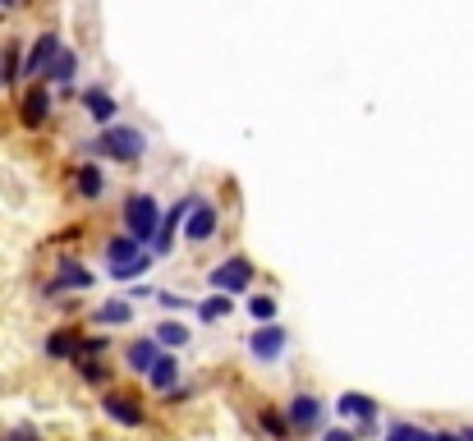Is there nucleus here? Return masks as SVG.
Instances as JSON below:
<instances>
[{
	"mask_svg": "<svg viewBox=\"0 0 473 441\" xmlns=\"http://www.w3.org/2000/svg\"><path fill=\"white\" fill-rule=\"evenodd\" d=\"M97 157H115V162H139L143 157V133L129 124H101L97 142H88Z\"/></svg>",
	"mask_w": 473,
	"mask_h": 441,
	"instance_id": "obj_1",
	"label": "nucleus"
},
{
	"mask_svg": "<svg viewBox=\"0 0 473 441\" xmlns=\"http://www.w3.org/2000/svg\"><path fill=\"white\" fill-rule=\"evenodd\" d=\"M157 220H161V207H157L152 193H129V202H124V235H133L139 244H152Z\"/></svg>",
	"mask_w": 473,
	"mask_h": 441,
	"instance_id": "obj_2",
	"label": "nucleus"
},
{
	"mask_svg": "<svg viewBox=\"0 0 473 441\" xmlns=\"http://www.w3.org/2000/svg\"><path fill=\"white\" fill-rule=\"evenodd\" d=\"M208 280H212V289H221V294H244V289L253 285V262H248V258H226L221 267L208 271Z\"/></svg>",
	"mask_w": 473,
	"mask_h": 441,
	"instance_id": "obj_3",
	"label": "nucleus"
},
{
	"mask_svg": "<svg viewBox=\"0 0 473 441\" xmlns=\"http://www.w3.org/2000/svg\"><path fill=\"white\" fill-rule=\"evenodd\" d=\"M285 345H290V336H285V327H276V322H262V327L248 336V354L262 358V363H276V358L285 354Z\"/></svg>",
	"mask_w": 473,
	"mask_h": 441,
	"instance_id": "obj_4",
	"label": "nucleus"
},
{
	"mask_svg": "<svg viewBox=\"0 0 473 441\" xmlns=\"http://www.w3.org/2000/svg\"><path fill=\"white\" fill-rule=\"evenodd\" d=\"M97 276L79 262V258H60V267H55V280L46 285V294H64V289H88Z\"/></svg>",
	"mask_w": 473,
	"mask_h": 441,
	"instance_id": "obj_5",
	"label": "nucleus"
},
{
	"mask_svg": "<svg viewBox=\"0 0 473 441\" xmlns=\"http://www.w3.org/2000/svg\"><path fill=\"white\" fill-rule=\"evenodd\" d=\"M184 216H188V220H184V235H188L193 244H202V240L217 235V207H212V202H193Z\"/></svg>",
	"mask_w": 473,
	"mask_h": 441,
	"instance_id": "obj_6",
	"label": "nucleus"
},
{
	"mask_svg": "<svg viewBox=\"0 0 473 441\" xmlns=\"http://www.w3.org/2000/svg\"><path fill=\"white\" fill-rule=\"evenodd\" d=\"M285 418H290V432H313L322 423V400L317 396H294Z\"/></svg>",
	"mask_w": 473,
	"mask_h": 441,
	"instance_id": "obj_7",
	"label": "nucleus"
},
{
	"mask_svg": "<svg viewBox=\"0 0 473 441\" xmlns=\"http://www.w3.org/2000/svg\"><path fill=\"white\" fill-rule=\"evenodd\" d=\"M74 74H79V55L70 51V46H55V55L46 60V69H42V79H51V83H74Z\"/></svg>",
	"mask_w": 473,
	"mask_h": 441,
	"instance_id": "obj_8",
	"label": "nucleus"
},
{
	"mask_svg": "<svg viewBox=\"0 0 473 441\" xmlns=\"http://www.w3.org/2000/svg\"><path fill=\"white\" fill-rule=\"evenodd\" d=\"M55 46H60V37L55 33H42L37 42H33V51H28V60H24V79H42V69H46V60L55 55Z\"/></svg>",
	"mask_w": 473,
	"mask_h": 441,
	"instance_id": "obj_9",
	"label": "nucleus"
},
{
	"mask_svg": "<svg viewBox=\"0 0 473 441\" xmlns=\"http://www.w3.org/2000/svg\"><path fill=\"white\" fill-rule=\"evenodd\" d=\"M101 409H106V418H115L120 427H139V423H143V405L129 400V396H106Z\"/></svg>",
	"mask_w": 473,
	"mask_h": 441,
	"instance_id": "obj_10",
	"label": "nucleus"
},
{
	"mask_svg": "<svg viewBox=\"0 0 473 441\" xmlns=\"http://www.w3.org/2000/svg\"><path fill=\"white\" fill-rule=\"evenodd\" d=\"M148 382H152L157 391H175V387H179V358H175V354H157L152 368H148Z\"/></svg>",
	"mask_w": 473,
	"mask_h": 441,
	"instance_id": "obj_11",
	"label": "nucleus"
},
{
	"mask_svg": "<svg viewBox=\"0 0 473 441\" xmlns=\"http://www.w3.org/2000/svg\"><path fill=\"white\" fill-rule=\"evenodd\" d=\"M335 409H341L345 418H354V423H372L377 418V400L363 396V391H345L341 400H335Z\"/></svg>",
	"mask_w": 473,
	"mask_h": 441,
	"instance_id": "obj_12",
	"label": "nucleus"
},
{
	"mask_svg": "<svg viewBox=\"0 0 473 441\" xmlns=\"http://www.w3.org/2000/svg\"><path fill=\"white\" fill-rule=\"evenodd\" d=\"M46 115H51V93H46V88H33V93L24 97V106H19V120H24L28 129H37V124H46Z\"/></svg>",
	"mask_w": 473,
	"mask_h": 441,
	"instance_id": "obj_13",
	"label": "nucleus"
},
{
	"mask_svg": "<svg viewBox=\"0 0 473 441\" xmlns=\"http://www.w3.org/2000/svg\"><path fill=\"white\" fill-rule=\"evenodd\" d=\"M83 111H88L97 124H111L120 106H115V97H111V93H101V88H88V93H83Z\"/></svg>",
	"mask_w": 473,
	"mask_h": 441,
	"instance_id": "obj_14",
	"label": "nucleus"
},
{
	"mask_svg": "<svg viewBox=\"0 0 473 441\" xmlns=\"http://www.w3.org/2000/svg\"><path fill=\"white\" fill-rule=\"evenodd\" d=\"M157 354H161V345H157V340H133V345H129V368L148 377V368H152V358H157Z\"/></svg>",
	"mask_w": 473,
	"mask_h": 441,
	"instance_id": "obj_15",
	"label": "nucleus"
},
{
	"mask_svg": "<svg viewBox=\"0 0 473 441\" xmlns=\"http://www.w3.org/2000/svg\"><path fill=\"white\" fill-rule=\"evenodd\" d=\"M124 322H133V299H115L97 309V327H124Z\"/></svg>",
	"mask_w": 473,
	"mask_h": 441,
	"instance_id": "obj_16",
	"label": "nucleus"
},
{
	"mask_svg": "<svg viewBox=\"0 0 473 441\" xmlns=\"http://www.w3.org/2000/svg\"><path fill=\"white\" fill-rule=\"evenodd\" d=\"M157 258H148V253H139V258H124V262H111V276L115 280H139L148 267H152Z\"/></svg>",
	"mask_w": 473,
	"mask_h": 441,
	"instance_id": "obj_17",
	"label": "nucleus"
},
{
	"mask_svg": "<svg viewBox=\"0 0 473 441\" xmlns=\"http://www.w3.org/2000/svg\"><path fill=\"white\" fill-rule=\"evenodd\" d=\"M74 349H79V336L74 331H51L46 336V354L51 358H74Z\"/></svg>",
	"mask_w": 473,
	"mask_h": 441,
	"instance_id": "obj_18",
	"label": "nucleus"
},
{
	"mask_svg": "<svg viewBox=\"0 0 473 441\" xmlns=\"http://www.w3.org/2000/svg\"><path fill=\"white\" fill-rule=\"evenodd\" d=\"M79 193H83V198H101V193H106L101 166H83V171H79Z\"/></svg>",
	"mask_w": 473,
	"mask_h": 441,
	"instance_id": "obj_19",
	"label": "nucleus"
},
{
	"mask_svg": "<svg viewBox=\"0 0 473 441\" xmlns=\"http://www.w3.org/2000/svg\"><path fill=\"white\" fill-rule=\"evenodd\" d=\"M143 253V244L139 240H133V235H115L111 244H106V258L111 262H124V258H139Z\"/></svg>",
	"mask_w": 473,
	"mask_h": 441,
	"instance_id": "obj_20",
	"label": "nucleus"
},
{
	"mask_svg": "<svg viewBox=\"0 0 473 441\" xmlns=\"http://www.w3.org/2000/svg\"><path fill=\"white\" fill-rule=\"evenodd\" d=\"M226 313H230V294H212V299L198 304V318H202V322H221Z\"/></svg>",
	"mask_w": 473,
	"mask_h": 441,
	"instance_id": "obj_21",
	"label": "nucleus"
},
{
	"mask_svg": "<svg viewBox=\"0 0 473 441\" xmlns=\"http://www.w3.org/2000/svg\"><path fill=\"white\" fill-rule=\"evenodd\" d=\"M386 441H432V432L419 427V423H391L386 427Z\"/></svg>",
	"mask_w": 473,
	"mask_h": 441,
	"instance_id": "obj_22",
	"label": "nucleus"
},
{
	"mask_svg": "<svg viewBox=\"0 0 473 441\" xmlns=\"http://www.w3.org/2000/svg\"><path fill=\"white\" fill-rule=\"evenodd\" d=\"M101 354H79V373H83V382H92V387H106V368L97 363Z\"/></svg>",
	"mask_w": 473,
	"mask_h": 441,
	"instance_id": "obj_23",
	"label": "nucleus"
},
{
	"mask_svg": "<svg viewBox=\"0 0 473 441\" xmlns=\"http://www.w3.org/2000/svg\"><path fill=\"white\" fill-rule=\"evenodd\" d=\"M184 340H188L184 322H175V318H170V322H161V327H157V345H170V349H179Z\"/></svg>",
	"mask_w": 473,
	"mask_h": 441,
	"instance_id": "obj_24",
	"label": "nucleus"
},
{
	"mask_svg": "<svg viewBox=\"0 0 473 441\" xmlns=\"http://www.w3.org/2000/svg\"><path fill=\"white\" fill-rule=\"evenodd\" d=\"M262 427L272 432L276 441H285V436H290V418H285V414H276V409H262Z\"/></svg>",
	"mask_w": 473,
	"mask_h": 441,
	"instance_id": "obj_25",
	"label": "nucleus"
},
{
	"mask_svg": "<svg viewBox=\"0 0 473 441\" xmlns=\"http://www.w3.org/2000/svg\"><path fill=\"white\" fill-rule=\"evenodd\" d=\"M248 318L272 322V318H276V299H272V294H257V299H248Z\"/></svg>",
	"mask_w": 473,
	"mask_h": 441,
	"instance_id": "obj_26",
	"label": "nucleus"
},
{
	"mask_svg": "<svg viewBox=\"0 0 473 441\" xmlns=\"http://www.w3.org/2000/svg\"><path fill=\"white\" fill-rule=\"evenodd\" d=\"M157 299H161V309H184V299H179V294H170V289H161Z\"/></svg>",
	"mask_w": 473,
	"mask_h": 441,
	"instance_id": "obj_27",
	"label": "nucleus"
},
{
	"mask_svg": "<svg viewBox=\"0 0 473 441\" xmlns=\"http://www.w3.org/2000/svg\"><path fill=\"white\" fill-rule=\"evenodd\" d=\"M322 441H354V432H345V427H331Z\"/></svg>",
	"mask_w": 473,
	"mask_h": 441,
	"instance_id": "obj_28",
	"label": "nucleus"
},
{
	"mask_svg": "<svg viewBox=\"0 0 473 441\" xmlns=\"http://www.w3.org/2000/svg\"><path fill=\"white\" fill-rule=\"evenodd\" d=\"M432 441H464L459 432H432Z\"/></svg>",
	"mask_w": 473,
	"mask_h": 441,
	"instance_id": "obj_29",
	"label": "nucleus"
},
{
	"mask_svg": "<svg viewBox=\"0 0 473 441\" xmlns=\"http://www.w3.org/2000/svg\"><path fill=\"white\" fill-rule=\"evenodd\" d=\"M10 441H37V436H33V432L24 427V432H10Z\"/></svg>",
	"mask_w": 473,
	"mask_h": 441,
	"instance_id": "obj_30",
	"label": "nucleus"
},
{
	"mask_svg": "<svg viewBox=\"0 0 473 441\" xmlns=\"http://www.w3.org/2000/svg\"><path fill=\"white\" fill-rule=\"evenodd\" d=\"M459 436H464V441H473V427H464V432H459Z\"/></svg>",
	"mask_w": 473,
	"mask_h": 441,
	"instance_id": "obj_31",
	"label": "nucleus"
}]
</instances>
